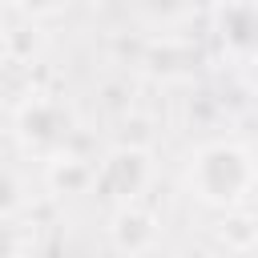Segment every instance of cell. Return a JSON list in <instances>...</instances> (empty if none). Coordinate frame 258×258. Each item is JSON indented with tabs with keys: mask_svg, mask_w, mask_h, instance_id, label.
<instances>
[{
	"mask_svg": "<svg viewBox=\"0 0 258 258\" xmlns=\"http://www.w3.org/2000/svg\"><path fill=\"white\" fill-rule=\"evenodd\" d=\"M226 28H230V40L234 44H258V12L254 8H230L226 12Z\"/></svg>",
	"mask_w": 258,
	"mask_h": 258,
	"instance_id": "cell-4",
	"label": "cell"
},
{
	"mask_svg": "<svg viewBox=\"0 0 258 258\" xmlns=\"http://www.w3.org/2000/svg\"><path fill=\"white\" fill-rule=\"evenodd\" d=\"M141 177H145V161H141V153H117L109 165H105V189L109 194H133L137 185H141Z\"/></svg>",
	"mask_w": 258,
	"mask_h": 258,
	"instance_id": "cell-2",
	"label": "cell"
},
{
	"mask_svg": "<svg viewBox=\"0 0 258 258\" xmlns=\"http://www.w3.org/2000/svg\"><path fill=\"white\" fill-rule=\"evenodd\" d=\"M8 202H12V185H8V181H0V206H8Z\"/></svg>",
	"mask_w": 258,
	"mask_h": 258,
	"instance_id": "cell-5",
	"label": "cell"
},
{
	"mask_svg": "<svg viewBox=\"0 0 258 258\" xmlns=\"http://www.w3.org/2000/svg\"><path fill=\"white\" fill-rule=\"evenodd\" d=\"M194 181L202 189V198L210 202H230L242 194V185L250 181V165L238 149H226V145H214L198 157L194 165Z\"/></svg>",
	"mask_w": 258,
	"mask_h": 258,
	"instance_id": "cell-1",
	"label": "cell"
},
{
	"mask_svg": "<svg viewBox=\"0 0 258 258\" xmlns=\"http://www.w3.org/2000/svg\"><path fill=\"white\" fill-rule=\"evenodd\" d=\"M24 4H28V8H52L56 0H24Z\"/></svg>",
	"mask_w": 258,
	"mask_h": 258,
	"instance_id": "cell-6",
	"label": "cell"
},
{
	"mask_svg": "<svg viewBox=\"0 0 258 258\" xmlns=\"http://www.w3.org/2000/svg\"><path fill=\"white\" fill-rule=\"evenodd\" d=\"M0 254H8V230L0 226Z\"/></svg>",
	"mask_w": 258,
	"mask_h": 258,
	"instance_id": "cell-7",
	"label": "cell"
},
{
	"mask_svg": "<svg viewBox=\"0 0 258 258\" xmlns=\"http://www.w3.org/2000/svg\"><path fill=\"white\" fill-rule=\"evenodd\" d=\"M60 113L52 109V105H36V109H28L24 113V133L28 137H36V141H56L60 137Z\"/></svg>",
	"mask_w": 258,
	"mask_h": 258,
	"instance_id": "cell-3",
	"label": "cell"
}]
</instances>
